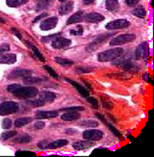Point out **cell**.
<instances>
[{
    "instance_id": "6da1fadb",
    "label": "cell",
    "mask_w": 154,
    "mask_h": 157,
    "mask_svg": "<svg viewBox=\"0 0 154 157\" xmlns=\"http://www.w3.org/2000/svg\"><path fill=\"white\" fill-rule=\"evenodd\" d=\"M7 91L15 97L22 99H30L36 97L39 90L33 86H22L18 84H12L7 86Z\"/></svg>"
},
{
    "instance_id": "7a4b0ae2",
    "label": "cell",
    "mask_w": 154,
    "mask_h": 157,
    "mask_svg": "<svg viewBox=\"0 0 154 157\" xmlns=\"http://www.w3.org/2000/svg\"><path fill=\"white\" fill-rule=\"evenodd\" d=\"M113 33H105L98 36L92 42L89 43L85 48L86 51L89 53L96 51L105 44L113 36Z\"/></svg>"
},
{
    "instance_id": "3957f363",
    "label": "cell",
    "mask_w": 154,
    "mask_h": 157,
    "mask_svg": "<svg viewBox=\"0 0 154 157\" xmlns=\"http://www.w3.org/2000/svg\"><path fill=\"white\" fill-rule=\"evenodd\" d=\"M123 53L121 48H112L100 52L98 55V60L100 62H108L119 58Z\"/></svg>"
},
{
    "instance_id": "277c9868",
    "label": "cell",
    "mask_w": 154,
    "mask_h": 157,
    "mask_svg": "<svg viewBox=\"0 0 154 157\" xmlns=\"http://www.w3.org/2000/svg\"><path fill=\"white\" fill-rule=\"evenodd\" d=\"M114 66L123 69L129 72H137L139 71V67L134 63L131 59L129 57H122L116 59L113 63Z\"/></svg>"
},
{
    "instance_id": "5b68a950",
    "label": "cell",
    "mask_w": 154,
    "mask_h": 157,
    "mask_svg": "<svg viewBox=\"0 0 154 157\" xmlns=\"http://www.w3.org/2000/svg\"><path fill=\"white\" fill-rule=\"evenodd\" d=\"M69 141L66 139H62L53 141H49L47 140L40 141L37 143V147L42 150L54 149L60 148L68 144Z\"/></svg>"
},
{
    "instance_id": "8992f818",
    "label": "cell",
    "mask_w": 154,
    "mask_h": 157,
    "mask_svg": "<svg viewBox=\"0 0 154 157\" xmlns=\"http://www.w3.org/2000/svg\"><path fill=\"white\" fill-rule=\"evenodd\" d=\"M136 39V36L134 34H123L113 37L110 42V45L119 46L134 42Z\"/></svg>"
},
{
    "instance_id": "52a82bcc",
    "label": "cell",
    "mask_w": 154,
    "mask_h": 157,
    "mask_svg": "<svg viewBox=\"0 0 154 157\" xmlns=\"http://www.w3.org/2000/svg\"><path fill=\"white\" fill-rule=\"evenodd\" d=\"M19 104L13 101H5L0 104V116H7L17 112Z\"/></svg>"
},
{
    "instance_id": "ba28073f",
    "label": "cell",
    "mask_w": 154,
    "mask_h": 157,
    "mask_svg": "<svg viewBox=\"0 0 154 157\" xmlns=\"http://www.w3.org/2000/svg\"><path fill=\"white\" fill-rule=\"evenodd\" d=\"M104 132L96 129L86 130L83 132V137L87 140L91 141H99L103 138Z\"/></svg>"
},
{
    "instance_id": "9c48e42d",
    "label": "cell",
    "mask_w": 154,
    "mask_h": 157,
    "mask_svg": "<svg viewBox=\"0 0 154 157\" xmlns=\"http://www.w3.org/2000/svg\"><path fill=\"white\" fill-rule=\"evenodd\" d=\"M131 25L130 22L125 19H119L108 22L106 25V29L108 30H121L128 28Z\"/></svg>"
},
{
    "instance_id": "30bf717a",
    "label": "cell",
    "mask_w": 154,
    "mask_h": 157,
    "mask_svg": "<svg viewBox=\"0 0 154 157\" xmlns=\"http://www.w3.org/2000/svg\"><path fill=\"white\" fill-rule=\"evenodd\" d=\"M137 60H147L149 57V45L147 42H144L137 46L135 52Z\"/></svg>"
},
{
    "instance_id": "8fae6325",
    "label": "cell",
    "mask_w": 154,
    "mask_h": 157,
    "mask_svg": "<svg viewBox=\"0 0 154 157\" xmlns=\"http://www.w3.org/2000/svg\"><path fill=\"white\" fill-rule=\"evenodd\" d=\"M59 19L56 16H52L44 20L40 25V29L42 31H49L54 29L57 25Z\"/></svg>"
},
{
    "instance_id": "7c38bea8",
    "label": "cell",
    "mask_w": 154,
    "mask_h": 157,
    "mask_svg": "<svg viewBox=\"0 0 154 157\" xmlns=\"http://www.w3.org/2000/svg\"><path fill=\"white\" fill-rule=\"evenodd\" d=\"M71 44L72 41L70 39L58 36L52 40L51 46L54 49H60L69 47L71 45Z\"/></svg>"
},
{
    "instance_id": "4fadbf2b",
    "label": "cell",
    "mask_w": 154,
    "mask_h": 157,
    "mask_svg": "<svg viewBox=\"0 0 154 157\" xmlns=\"http://www.w3.org/2000/svg\"><path fill=\"white\" fill-rule=\"evenodd\" d=\"M32 75V71L29 69H16L11 72L8 77L7 78L9 79H15L20 78H25L27 77H30Z\"/></svg>"
},
{
    "instance_id": "5bb4252c",
    "label": "cell",
    "mask_w": 154,
    "mask_h": 157,
    "mask_svg": "<svg viewBox=\"0 0 154 157\" xmlns=\"http://www.w3.org/2000/svg\"><path fill=\"white\" fill-rule=\"evenodd\" d=\"M64 79L66 82H67L68 83L71 84L77 90L78 92L81 94L83 98H87V97H89L90 96V93L88 91V90L87 89H86L84 87H83V86H81L80 84H79L77 81H75L73 79H71L67 78H65Z\"/></svg>"
},
{
    "instance_id": "9a60e30c",
    "label": "cell",
    "mask_w": 154,
    "mask_h": 157,
    "mask_svg": "<svg viewBox=\"0 0 154 157\" xmlns=\"http://www.w3.org/2000/svg\"><path fill=\"white\" fill-rule=\"evenodd\" d=\"M59 112L57 111H39L35 114L36 119H48L58 117Z\"/></svg>"
},
{
    "instance_id": "2e32d148",
    "label": "cell",
    "mask_w": 154,
    "mask_h": 157,
    "mask_svg": "<svg viewBox=\"0 0 154 157\" xmlns=\"http://www.w3.org/2000/svg\"><path fill=\"white\" fill-rule=\"evenodd\" d=\"M104 19L105 17L102 14L96 12L89 13L83 16V20L89 23H99Z\"/></svg>"
},
{
    "instance_id": "e0dca14e",
    "label": "cell",
    "mask_w": 154,
    "mask_h": 157,
    "mask_svg": "<svg viewBox=\"0 0 154 157\" xmlns=\"http://www.w3.org/2000/svg\"><path fill=\"white\" fill-rule=\"evenodd\" d=\"M94 145L95 143L93 141L86 140L75 142L72 144V147L76 151H84L92 148Z\"/></svg>"
},
{
    "instance_id": "ac0fdd59",
    "label": "cell",
    "mask_w": 154,
    "mask_h": 157,
    "mask_svg": "<svg viewBox=\"0 0 154 157\" xmlns=\"http://www.w3.org/2000/svg\"><path fill=\"white\" fill-rule=\"evenodd\" d=\"M38 95L39 99L45 102H53L57 98V95L55 93L48 90H42L40 92H39Z\"/></svg>"
},
{
    "instance_id": "d6986e66",
    "label": "cell",
    "mask_w": 154,
    "mask_h": 157,
    "mask_svg": "<svg viewBox=\"0 0 154 157\" xmlns=\"http://www.w3.org/2000/svg\"><path fill=\"white\" fill-rule=\"evenodd\" d=\"M48 78L45 77H27L23 78V82L26 85H35L45 82Z\"/></svg>"
},
{
    "instance_id": "ffe728a7",
    "label": "cell",
    "mask_w": 154,
    "mask_h": 157,
    "mask_svg": "<svg viewBox=\"0 0 154 157\" xmlns=\"http://www.w3.org/2000/svg\"><path fill=\"white\" fill-rule=\"evenodd\" d=\"M60 117L64 121L71 122L79 119L81 117V114L78 111H66V113L62 114Z\"/></svg>"
},
{
    "instance_id": "44dd1931",
    "label": "cell",
    "mask_w": 154,
    "mask_h": 157,
    "mask_svg": "<svg viewBox=\"0 0 154 157\" xmlns=\"http://www.w3.org/2000/svg\"><path fill=\"white\" fill-rule=\"evenodd\" d=\"M74 9V2L72 1H69L64 3L60 7L59 10V15L64 16L71 13Z\"/></svg>"
},
{
    "instance_id": "7402d4cb",
    "label": "cell",
    "mask_w": 154,
    "mask_h": 157,
    "mask_svg": "<svg viewBox=\"0 0 154 157\" xmlns=\"http://www.w3.org/2000/svg\"><path fill=\"white\" fill-rule=\"evenodd\" d=\"M16 56L15 54L0 55V64H13L16 62Z\"/></svg>"
},
{
    "instance_id": "603a6c76",
    "label": "cell",
    "mask_w": 154,
    "mask_h": 157,
    "mask_svg": "<svg viewBox=\"0 0 154 157\" xmlns=\"http://www.w3.org/2000/svg\"><path fill=\"white\" fill-rule=\"evenodd\" d=\"M83 12L78 11L71 16L66 22V25H69L71 24L78 23L83 21Z\"/></svg>"
},
{
    "instance_id": "cb8c5ba5",
    "label": "cell",
    "mask_w": 154,
    "mask_h": 157,
    "mask_svg": "<svg viewBox=\"0 0 154 157\" xmlns=\"http://www.w3.org/2000/svg\"><path fill=\"white\" fill-rule=\"evenodd\" d=\"M106 7L109 12H117L119 9V0H106Z\"/></svg>"
},
{
    "instance_id": "d4e9b609",
    "label": "cell",
    "mask_w": 154,
    "mask_h": 157,
    "mask_svg": "<svg viewBox=\"0 0 154 157\" xmlns=\"http://www.w3.org/2000/svg\"><path fill=\"white\" fill-rule=\"evenodd\" d=\"M26 45L29 48L31 51H33V54H34V56L42 62H45V59L44 57V56L42 55V54L39 51V49L36 47L35 46H34L33 45H32L31 43L29 42H25Z\"/></svg>"
},
{
    "instance_id": "484cf974",
    "label": "cell",
    "mask_w": 154,
    "mask_h": 157,
    "mask_svg": "<svg viewBox=\"0 0 154 157\" xmlns=\"http://www.w3.org/2000/svg\"><path fill=\"white\" fill-rule=\"evenodd\" d=\"M54 1V0H40L36 6V10L40 11L49 8L53 4Z\"/></svg>"
},
{
    "instance_id": "4316f807",
    "label": "cell",
    "mask_w": 154,
    "mask_h": 157,
    "mask_svg": "<svg viewBox=\"0 0 154 157\" xmlns=\"http://www.w3.org/2000/svg\"><path fill=\"white\" fill-rule=\"evenodd\" d=\"M31 140H32V138L29 134H21L17 136L16 138L13 140V142L15 143L23 144V143H30Z\"/></svg>"
},
{
    "instance_id": "83f0119b",
    "label": "cell",
    "mask_w": 154,
    "mask_h": 157,
    "mask_svg": "<svg viewBox=\"0 0 154 157\" xmlns=\"http://www.w3.org/2000/svg\"><path fill=\"white\" fill-rule=\"evenodd\" d=\"M33 119L31 117H21L16 120L14 125L16 128H21L29 124L30 123H31Z\"/></svg>"
},
{
    "instance_id": "f1b7e54d",
    "label": "cell",
    "mask_w": 154,
    "mask_h": 157,
    "mask_svg": "<svg viewBox=\"0 0 154 157\" xmlns=\"http://www.w3.org/2000/svg\"><path fill=\"white\" fill-rule=\"evenodd\" d=\"M79 125L84 128H94L99 126V123L94 120H83L79 122Z\"/></svg>"
},
{
    "instance_id": "f546056e",
    "label": "cell",
    "mask_w": 154,
    "mask_h": 157,
    "mask_svg": "<svg viewBox=\"0 0 154 157\" xmlns=\"http://www.w3.org/2000/svg\"><path fill=\"white\" fill-rule=\"evenodd\" d=\"M132 13L133 15L137 16L139 18H144L147 15V12L145 8L142 6H140L137 8H136L134 10H133Z\"/></svg>"
},
{
    "instance_id": "4dcf8cb0",
    "label": "cell",
    "mask_w": 154,
    "mask_h": 157,
    "mask_svg": "<svg viewBox=\"0 0 154 157\" xmlns=\"http://www.w3.org/2000/svg\"><path fill=\"white\" fill-rule=\"evenodd\" d=\"M54 61L56 63L61 65L63 67H68L74 64V62L70 60L62 58L60 57H56L54 58Z\"/></svg>"
},
{
    "instance_id": "1f68e13d",
    "label": "cell",
    "mask_w": 154,
    "mask_h": 157,
    "mask_svg": "<svg viewBox=\"0 0 154 157\" xmlns=\"http://www.w3.org/2000/svg\"><path fill=\"white\" fill-rule=\"evenodd\" d=\"M29 0H7V4L11 7H17L25 4Z\"/></svg>"
},
{
    "instance_id": "d6a6232c",
    "label": "cell",
    "mask_w": 154,
    "mask_h": 157,
    "mask_svg": "<svg viewBox=\"0 0 154 157\" xmlns=\"http://www.w3.org/2000/svg\"><path fill=\"white\" fill-rule=\"evenodd\" d=\"M27 104L33 108H38V107H41L44 106L45 105V102L39 99L27 101Z\"/></svg>"
},
{
    "instance_id": "836d02e7",
    "label": "cell",
    "mask_w": 154,
    "mask_h": 157,
    "mask_svg": "<svg viewBox=\"0 0 154 157\" xmlns=\"http://www.w3.org/2000/svg\"><path fill=\"white\" fill-rule=\"evenodd\" d=\"M94 71V67L90 66H79L77 67L75 70V72L78 74H89L91 73Z\"/></svg>"
},
{
    "instance_id": "e575fe53",
    "label": "cell",
    "mask_w": 154,
    "mask_h": 157,
    "mask_svg": "<svg viewBox=\"0 0 154 157\" xmlns=\"http://www.w3.org/2000/svg\"><path fill=\"white\" fill-rule=\"evenodd\" d=\"M16 135H17V132L15 131H6V132H3V133L1 134V139L2 140L6 141V140H9V139H10L13 138V137H15Z\"/></svg>"
},
{
    "instance_id": "d590c367",
    "label": "cell",
    "mask_w": 154,
    "mask_h": 157,
    "mask_svg": "<svg viewBox=\"0 0 154 157\" xmlns=\"http://www.w3.org/2000/svg\"><path fill=\"white\" fill-rule=\"evenodd\" d=\"M69 33L72 36H81L83 34V27L81 25H78L74 29L71 30Z\"/></svg>"
},
{
    "instance_id": "8d00e7d4",
    "label": "cell",
    "mask_w": 154,
    "mask_h": 157,
    "mask_svg": "<svg viewBox=\"0 0 154 157\" xmlns=\"http://www.w3.org/2000/svg\"><path fill=\"white\" fill-rule=\"evenodd\" d=\"M87 102L90 104V105H91V107L93 109H98L99 108V102L98 101L94 98L93 96H89L87 98Z\"/></svg>"
},
{
    "instance_id": "74e56055",
    "label": "cell",
    "mask_w": 154,
    "mask_h": 157,
    "mask_svg": "<svg viewBox=\"0 0 154 157\" xmlns=\"http://www.w3.org/2000/svg\"><path fill=\"white\" fill-rule=\"evenodd\" d=\"M106 125L107 126L108 129L112 132V133L117 137H118L119 139H121L122 137L121 133L119 132V131L112 124H110V123H107L106 124Z\"/></svg>"
},
{
    "instance_id": "f35d334b",
    "label": "cell",
    "mask_w": 154,
    "mask_h": 157,
    "mask_svg": "<svg viewBox=\"0 0 154 157\" xmlns=\"http://www.w3.org/2000/svg\"><path fill=\"white\" fill-rule=\"evenodd\" d=\"M85 110V108L83 106H72L69 107L63 108L60 109L63 111H83Z\"/></svg>"
},
{
    "instance_id": "ab89813d",
    "label": "cell",
    "mask_w": 154,
    "mask_h": 157,
    "mask_svg": "<svg viewBox=\"0 0 154 157\" xmlns=\"http://www.w3.org/2000/svg\"><path fill=\"white\" fill-rule=\"evenodd\" d=\"M44 68L46 71V72L54 78H59V75L57 74V72L49 66L45 65L44 66Z\"/></svg>"
},
{
    "instance_id": "60d3db41",
    "label": "cell",
    "mask_w": 154,
    "mask_h": 157,
    "mask_svg": "<svg viewBox=\"0 0 154 157\" xmlns=\"http://www.w3.org/2000/svg\"><path fill=\"white\" fill-rule=\"evenodd\" d=\"M59 34L57 33V34H52V35H49L48 36H44L42 37L41 41L42 42L44 43V44H47L50 42L51 41H52L54 39H56L57 37L59 36Z\"/></svg>"
},
{
    "instance_id": "b9f144b4",
    "label": "cell",
    "mask_w": 154,
    "mask_h": 157,
    "mask_svg": "<svg viewBox=\"0 0 154 157\" xmlns=\"http://www.w3.org/2000/svg\"><path fill=\"white\" fill-rule=\"evenodd\" d=\"M12 126V121L10 119L6 118L3 120L2 123V128L4 129H9Z\"/></svg>"
},
{
    "instance_id": "7bdbcfd3",
    "label": "cell",
    "mask_w": 154,
    "mask_h": 157,
    "mask_svg": "<svg viewBox=\"0 0 154 157\" xmlns=\"http://www.w3.org/2000/svg\"><path fill=\"white\" fill-rule=\"evenodd\" d=\"M107 76H108V78H112V79H126L129 78V77H128L126 75H124V74H108L107 75Z\"/></svg>"
},
{
    "instance_id": "ee69618b",
    "label": "cell",
    "mask_w": 154,
    "mask_h": 157,
    "mask_svg": "<svg viewBox=\"0 0 154 157\" xmlns=\"http://www.w3.org/2000/svg\"><path fill=\"white\" fill-rule=\"evenodd\" d=\"M78 132V131L77 129L75 128H67L65 129V134L69 135V136H75Z\"/></svg>"
},
{
    "instance_id": "f6af8a7d",
    "label": "cell",
    "mask_w": 154,
    "mask_h": 157,
    "mask_svg": "<svg viewBox=\"0 0 154 157\" xmlns=\"http://www.w3.org/2000/svg\"><path fill=\"white\" fill-rule=\"evenodd\" d=\"M34 127L36 129H42L45 127V123L43 121H37L34 124Z\"/></svg>"
},
{
    "instance_id": "bcb514c9",
    "label": "cell",
    "mask_w": 154,
    "mask_h": 157,
    "mask_svg": "<svg viewBox=\"0 0 154 157\" xmlns=\"http://www.w3.org/2000/svg\"><path fill=\"white\" fill-rule=\"evenodd\" d=\"M16 155H35V153L31 151H18L16 152Z\"/></svg>"
},
{
    "instance_id": "7dc6e473",
    "label": "cell",
    "mask_w": 154,
    "mask_h": 157,
    "mask_svg": "<svg viewBox=\"0 0 154 157\" xmlns=\"http://www.w3.org/2000/svg\"><path fill=\"white\" fill-rule=\"evenodd\" d=\"M95 116H96L102 123H104L106 125V124L108 123L107 121V120L106 119L105 116H104L103 114H101V113H95Z\"/></svg>"
},
{
    "instance_id": "c3c4849f",
    "label": "cell",
    "mask_w": 154,
    "mask_h": 157,
    "mask_svg": "<svg viewBox=\"0 0 154 157\" xmlns=\"http://www.w3.org/2000/svg\"><path fill=\"white\" fill-rule=\"evenodd\" d=\"M142 79L144 81L146 82H149V83L152 82V78L150 77V75L148 72L143 74V75H142Z\"/></svg>"
},
{
    "instance_id": "681fc988",
    "label": "cell",
    "mask_w": 154,
    "mask_h": 157,
    "mask_svg": "<svg viewBox=\"0 0 154 157\" xmlns=\"http://www.w3.org/2000/svg\"><path fill=\"white\" fill-rule=\"evenodd\" d=\"M140 0H125L126 4L129 7H133L136 5Z\"/></svg>"
},
{
    "instance_id": "f907efd6",
    "label": "cell",
    "mask_w": 154,
    "mask_h": 157,
    "mask_svg": "<svg viewBox=\"0 0 154 157\" xmlns=\"http://www.w3.org/2000/svg\"><path fill=\"white\" fill-rule=\"evenodd\" d=\"M102 105L105 109H108V110H111L113 107V104L110 102H108V101H104L102 102Z\"/></svg>"
},
{
    "instance_id": "816d5d0a",
    "label": "cell",
    "mask_w": 154,
    "mask_h": 157,
    "mask_svg": "<svg viewBox=\"0 0 154 157\" xmlns=\"http://www.w3.org/2000/svg\"><path fill=\"white\" fill-rule=\"evenodd\" d=\"M10 50V47L8 44H3L1 46H0V53L6 52V51H8Z\"/></svg>"
},
{
    "instance_id": "f5cc1de1",
    "label": "cell",
    "mask_w": 154,
    "mask_h": 157,
    "mask_svg": "<svg viewBox=\"0 0 154 157\" xmlns=\"http://www.w3.org/2000/svg\"><path fill=\"white\" fill-rule=\"evenodd\" d=\"M46 16H47V13H42V14L40 15L39 16H37V17L34 19V22H37L39 21L40 20H41V19H42L46 17Z\"/></svg>"
},
{
    "instance_id": "db71d44e",
    "label": "cell",
    "mask_w": 154,
    "mask_h": 157,
    "mask_svg": "<svg viewBox=\"0 0 154 157\" xmlns=\"http://www.w3.org/2000/svg\"><path fill=\"white\" fill-rule=\"evenodd\" d=\"M12 32L14 35H15L16 37H17L19 39H21L22 37H21V35L20 33L18 32L16 29H12Z\"/></svg>"
},
{
    "instance_id": "11a10c76",
    "label": "cell",
    "mask_w": 154,
    "mask_h": 157,
    "mask_svg": "<svg viewBox=\"0 0 154 157\" xmlns=\"http://www.w3.org/2000/svg\"><path fill=\"white\" fill-rule=\"evenodd\" d=\"M95 0H83V2L84 4H86V5H89L93 3Z\"/></svg>"
},
{
    "instance_id": "9f6ffc18",
    "label": "cell",
    "mask_w": 154,
    "mask_h": 157,
    "mask_svg": "<svg viewBox=\"0 0 154 157\" xmlns=\"http://www.w3.org/2000/svg\"><path fill=\"white\" fill-rule=\"evenodd\" d=\"M59 1H60V2H64V1H66V0H59Z\"/></svg>"
}]
</instances>
